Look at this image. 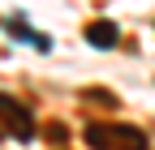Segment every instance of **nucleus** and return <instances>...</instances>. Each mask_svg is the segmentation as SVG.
Masks as SVG:
<instances>
[{
  "mask_svg": "<svg viewBox=\"0 0 155 150\" xmlns=\"http://www.w3.org/2000/svg\"><path fill=\"white\" fill-rule=\"evenodd\" d=\"M0 133H9L17 142L35 137V116L26 111V103H17L13 95H0Z\"/></svg>",
  "mask_w": 155,
  "mask_h": 150,
  "instance_id": "f03ea898",
  "label": "nucleus"
},
{
  "mask_svg": "<svg viewBox=\"0 0 155 150\" xmlns=\"http://www.w3.org/2000/svg\"><path fill=\"white\" fill-rule=\"evenodd\" d=\"M86 142L95 150H147V133L129 124H91Z\"/></svg>",
  "mask_w": 155,
  "mask_h": 150,
  "instance_id": "f257e3e1",
  "label": "nucleus"
},
{
  "mask_svg": "<svg viewBox=\"0 0 155 150\" xmlns=\"http://www.w3.org/2000/svg\"><path fill=\"white\" fill-rule=\"evenodd\" d=\"M5 30L13 34V39H22V43H35L39 52H48V47H52V43L43 39V34H35V30H30V26H22V22H5Z\"/></svg>",
  "mask_w": 155,
  "mask_h": 150,
  "instance_id": "20e7f679",
  "label": "nucleus"
},
{
  "mask_svg": "<svg viewBox=\"0 0 155 150\" xmlns=\"http://www.w3.org/2000/svg\"><path fill=\"white\" fill-rule=\"evenodd\" d=\"M0 137H5V133H0Z\"/></svg>",
  "mask_w": 155,
  "mask_h": 150,
  "instance_id": "39448f33",
  "label": "nucleus"
},
{
  "mask_svg": "<svg viewBox=\"0 0 155 150\" xmlns=\"http://www.w3.org/2000/svg\"><path fill=\"white\" fill-rule=\"evenodd\" d=\"M116 39H121V34H116L112 22H91L86 26V43L91 47H116Z\"/></svg>",
  "mask_w": 155,
  "mask_h": 150,
  "instance_id": "7ed1b4c3",
  "label": "nucleus"
}]
</instances>
